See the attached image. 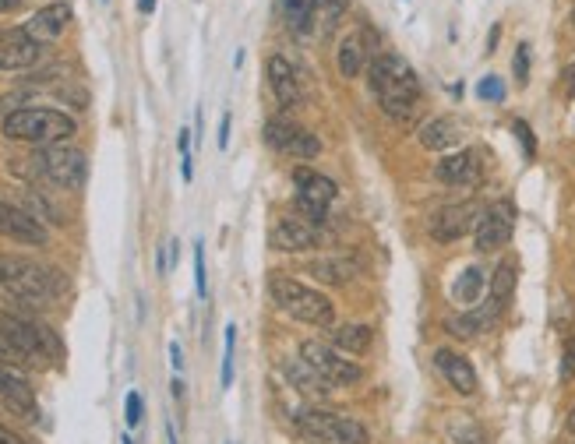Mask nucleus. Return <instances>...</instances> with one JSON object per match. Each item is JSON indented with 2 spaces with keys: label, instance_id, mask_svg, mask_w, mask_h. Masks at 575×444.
I'll return each instance as SVG.
<instances>
[{
  "label": "nucleus",
  "instance_id": "1",
  "mask_svg": "<svg viewBox=\"0 0 575 444\" xmlns=\"http://www.w3.org/2000/svg\"><path fill=\"white\" fill-rule=\"evenodd\" d=\"M367 85L378 99L381 113L396 124H413L420 113V78L413 64L399 53H378L367 64Z\"/></svg>",
  "mask_w": 575,
  "mask_h": 444
},
{
  "label": "nucleus",
  "instance_id": "2",
  "mask_svg": "<svg viewBox=\"0 0 575 444\" xmlns=\"http://www.w3.org/2000/svg\"><path fill=\"white\" fill-rule=\"evenodd\" d=\"M0 289L25 307H50L64 293V279H60V272L43 268L39 261L0 254Z\"/></svg>",
  "mask_w": 575,
  "mask_h": 444
},
{
  "label": "nucleus",
  "instance_id": "3",
  "mask_svg": "<svg viewBox=\"0 0 575 444\" xmlns=\"http://www.w3.org/2000/svg\"><path fill=\"white\" fill-rule=\"evenodd\" d=\"M4 138L8 141H22V145H64L71 134L78 131L75 117L60 110H43V106H29V110H11L0 124Z\"/></svg>",
  "mask_w": 575,
  "mask_h": 444
},
{
  "label": "nucleus",
  "instance_id": "4",
  "mask_svg": "<svg viewBox=\"0 0 575 444\" xmlns=\"http://www.w3.org/2000/svg\"><path fill=\"white\" fill-rule=\"evenodd\" d=\"M269 296L279 311L290 314V318L300 321V325H318V328L336 325V307H332L329 296L318 293V289H311V286H304V282L290 279V275L272 272Z\"/></svg>",
  "mask_w": 575,
  "mask_h": 444
},
{
  "label": "nucleus",
  "instance_id": "5",
  "mask_svg": "<svg viewBox=\"0 0 575 444\" xmlns=\"http://www.w3.org/2000/svg\"><path fill=\"white\" fill-rule=\"evenodd\" d=\"M15 173H25V177H36V180H46L53 187H75L85 184V173H89V159L85 152L71 145H46V148H36V156L32 159H15L11 166Z\"/></svg>",
  "mask_w": 575,
  "mask_h": 444
},
{
  "label": "nucleus",
  "instance_id": "6",
  "mask_svg": "<svg viewBox=\"0 0 575 444\" xmlns=\"http://www.w3.org/2000/svg\"><path fill=\"white\" fill-rule=\"evenodd\" d=\"M0 339L8 342L25 363H43V360H60L64 346L60 339L39 321H29L22 314L0 311Z\"/></svg>",
  "mask_w": 575,
  "mask_h": 444
},
{
  "label": "nucleus",
  "instance_id": "7",
  "mask_svg": "<svg viewBox=\"0 0 575 444\" xmlns=\"http://www.w3.org/2000/svg\"><path fill=\"white\" fill-rule=\"evenodd\" d=\"M297 430L304 441L311 444H367L371 434L360 420L343 413H329V409H304L297 413Z\"/></svg>",
  "mask_w": 575,
  "mask_h": 444
},
{
  "label": "nucleus",
  "instance_id": "8",
  "mask_svg": "<svg viewBox=\"0 0 575 444\" xmlns=\"http://www.w3.org/2000/svg\"><path fill=\"white\" fill-rule=\"evenodd\" d=\"M300 360L311 363L332 388H346V385H357L360 381V367L353 360H343L339 349H332L329 342H318V339H307L300 346Z\"/></svg>",
  "mask_w": 575,
  "mask_h": 444
},
{
  "label": "nucleus",
  "instance_id": "9",
  "mask_svg": "<svg viewBox=\"0 0 575 444\" xmlns=\"http://www.w3.org/2000/svg\"><path fill=\"white\" fill-rule=\"evenodd\" d=\"M293 184H297L300 215L318 226V222L325 219V212H329V205L336 201V184H332L329 177H322V173L307 170V166H297V170H293Z\"/></svg>",
  "mask_w": 575,
  "mask_h": 444
},
{
  "label": "nucleus",
  "instance_id": "10",
  "mask_svg": "<svg viewBox=\"0 0 575 444\" xmlns=\"http://www.w3.org/2000/svg\"><path fill=\"white\" fill-rule=\"evenodd\" d=\"M512 226H516V212L508 201H494V205L480 208L477 215V226H473V244L477 251H498V247L508 244L512 237Z\"/></svg>",
  "mask_w": 575,
  "mask_h": 444
},
{
  "label": "nucleus",
  "instance_id": "11",
  "mask_svg": "<svg viewBox=\"0 0 575 444\" xmlns=\"http://www.w3.org/2000/svg\"><path fill=\"white\" fill-rule=\"evenodd\" d=\"M269 244L283 254H304L322 244V233H318V226L307 222L304 215H283V219L272 226Z\"/></svg>",
  "mask_w": 575,
  "mask_h": 444
},
{
  "label": "nucleus",
  "instance_id": "12",
  "mask_svg": "<svg viewBox=\"0 0 575 444\" xmlns=\"http://www.w3.org/2000/svg\"><path fill=\"white\" fill-rule=\"evenodd\" d=\"M477 215H480V208L473 205V201L445 205V208H438V212L431 215L427 233H431V240H438V244H452V240L466 237V233L477 226Z\"/></svg>",
  "mask_w": 575,
  "mask_h": 444
},
{
  "label": "nucleus",
  "instance_id": "13",
  "mask_svg": "<svg viewBox=\"0 0 575 444\" xmlns=\"http://www.w3.org/2000/svg\"><path fill=\"white\" fill-rule=\"evenodd\" d=\"M43 57H46V43L32 39L25 29L8 32V36L0 39V71H8V74L32 71Z\"/></svg>",
  "mask_w": 575,
  "mask_h": 444
},
{
  "label": "nucleus",
  "instance_id": "14",
  "mask_svg": "<svg viewBox=\"0 0 575 444\" xmlns=\"http://www.w3.org/2000/svg\"><path fill=\"white\" fill-rule=\"evenodd\" d=\"M0 402H4L15 416H22V420H29V423L39 420V406H36V395H32L29 381L4 360H0Z\"/></svg>",
  "mask_w": 575,
  "mask_h": 444
},
{
  "label": "nucleus",
  "instance_id": "15",
  "mask_svg": "<svg viewBox=\"0 0 575 444\" xmlns=\"http://www.w3.org/2000/svg\"><path fill=\"white\" fill-rule=\"evenodd\" d=\"M0 237L39 247V244H46V226L32 212H25L22 205L0 201Z\"/></svg>",
  "mask_w": 575,
  "mask_h": 444
},
{
  "label": "nucleus",
  "instance_id": "16",
  "mask_svg": "<svg viewBox=\"0 0 575 444\" xmlns=\"http://www.w3.org/2000/svg\"><path fill=\"white\" fill-rule=\"evenodd\" d=\"M434 177L445 187H477L480 184V156L477 152H452L441 156V163L434 166Z\"/></svg>",
  "mask_w": 575,
  "mask_h": 444
},
{
  "label": "nucleus",
  "instance_id": "17",
  "mask_svg": "<svg viewBox=\"0 0 575 444\" xmlns=\"http://www.w3.org/2000/svg\"><path fill=\"white\" fill-rule=\"evenodd\" d=\"M71 25V4L68 0H53L46 8H39L36 15L25 22V32L39 43H53L57 36H64Z\"/></svg>",
  "mask_w": 575,
  "mask_h": 444
},
{
  "label": "nucleus",
  "instance_id": "18",
  "mask_svg": "<svg viewBox=\"0 0 575 444\" xmlns=\"http://www.w3.org/2000/svg\"><path fill=\"white\" fill-rule=\"evenodd\" d=\"M265 74H269V89L276 96V103L283 110H293L300 103V78L293 71V64L283 57V53H272L269 64H265Z\"/></svg>",
  "mask_w": 575,
  "mask_h": 444
},
{
  "label": "nucleus",
  "instance_id": "19",
  "mask_svg": "<svg viewBox=\"0 0 575 444\" xmlns=\"http://www.w3.org/2000/svg\"><path fill=\"white\" fill-rule=\"evenodd\" d=\"M501 311H505V307H501L498 300H487V304L473 307V311L449 318V332L456 335V339H477V335L491 332V328L498 325Z\"/></svg>",
  "mask_w": 575,
  "mask_h": 444
},
{
  "label": "nucleus",
  "instance_id": "20",
  "mask_svg": "<svg viewBox=\"0 0 575 444\" xmlns=\"http://www.w3.org/2000/svg\"><path fill=\"white\" fill-rule=\"evenodd\" d=\"M434 367L441 370V378L449 381L459 395H473L477 392V370L466 356H459L456 349H438L434 353Z\"/></svg>",
  "mask_w": 575,
  "mask_h": 444
},
{
  "label": "nucleus",
  "instance_id": "21",
  "mask_svg": "<svg viewBox=\"0 0 575 444\" xmlns=\"http://www.w3.org/2000/svg\"><path fill=\"white\" fill-rule=\"evenodd\" d=\"M283 374H286V381L297 388V392L314 395V399H325V395L332 392L329 381H325L307 360H283Z\"/></svg>",
  "mask_w": 575,
  "mask_h": 444
},
{
  "label": "nucleus",
  "instance_id": "22",
  "mask_svg": "<svg viewBox=\"0 0 575 444\" xmlns=\"http://www.w3.org/2000/svg\"><path fill=\"white\" fill-rule=\"evenodd\" d=\"M417 138H420V145L427 148V152H449V148H456L459 145V124L452 117H434V120H427L424 127L417 131Z\"/></svg>",
  "mask_w": 575,
  "mask_h": 444
},
{
  "label": "nucleus",
  "instance_id": "23",
  "mask_svg": "<svg viewBox=\"0 0 575 444\" xmlns=\"http://www.w3.org/2000/svg\"><path fill=\"white\" fill-rule=\"evenodd\" d=\"M304 272L311 275L314 282H322V286H346V282L357 275V268H353V261H346V258H314V261H307L304 265Z\"/></svg>",
  "mask_w": 575,
  "mask_h": 444
},
{
  "label": "nucleus",
  "instance_id": "24",
  "mask_svg": "<svg viewBox=\"0 0 575 444\" xmlns=\"http://www.w3.org/2000/svg\"><path fill=\"white\" fill-rule=\"evenodd\" d=\"M371 60V50H367V39L364 36H346L343 46H339V71L343 78H360Z\"/></svg>",
  "mask_w": 575,
  "mask_h": 444
},
{
  "label": "nucleus",
  "instance_id": "25",
  "mask_svg": "<svg viewBox=\"0 0 575 444\" xmlns=\"http://www.w3.org/2000/svg\"><path fill=\"white\" fill-rule=\"evenodd\" d=\"M371 339H374V332L367 325L332 328V342H336L339 349H346V353H367V349H371Z\"/></svg>",
  "mask_w": 575,
  "mask_h": 444
},
{
  "label": "nucleus",
  "instance_id": "26",
  "mask_svg": "<svg viewBox=\"0 0 575 444\" xmlns=\"http://www.w3.org/2000/svg\"><path fill=\"white\" fill-rule=\"evenodd\" d=\"M484 268H477V265H470L463 275L456 279V286H452V296H456L459 304H477L480 300V293H484Z\"/></svg>",
  "mask_w": 575,
  "mask_h": 444
},
{
  "label": "nucleus",
  "instance_id": "27",
  "mask_svg": "<svg viewBox=\"0 0 575 444\" xmlns=\"http://www.w3.org/2000/svg\"><path fill=\"white\" fill-rule=\"evenodd\" d=\"M283 4V15L290 22L293 32H307L314 22V11H318V0H279Z\"/></svg>",
  "mask_w": 575,
  "mask_h": 444
},
{
  "label": "nucleus",
  "instance_id": "28",
  "mask_svg": "<svg viewBox=\"0 0 575 444\" xmlns=\"http://www.w3.org/2000/svg\"><path fill=\"white\" fill-rule=\"evenodd\" d=\"M300 127L297 124H290L286 117H276V120H269L265 124V145H272L276 152H290V145H293V134H297Z\"/></svg>",
  "mask_w": 575,
  "mask_h": 444
},
{
  "label": "nucleus",
  "instance_id": "29",
  "mask_svg": "<svg viewBox=\"0 0 575 444\" xmlns=\"http://www.w3.org/2000/svg\"><path fill=\"white\" fill-rule=\"evenodd\" d=\"M449 434H452V441H456V444H491L484 430H480V423L470 420V416H452Z\"/></svg>",
  "mask_w": 575,
  "mask_h": 444
},
{
  "label": "nucleus",
  "instance_id": "30",
  "mask_svg": "<svg viewBox=\"0 0 575 444\" xmlns=\"http://www.w3.org/2000/svg\"><path fill=\"white\" fill-rule=\"evenodd\" d=\"M512 289H516V268L505 261V265H498V272H494V279H491V300H498V304L505 307Z\"/></svg>",
  "mask_w": 575,
  "mask_h": 444
},
{
  "label": "nucleus",
  "instance_id": "31",
  "mask_svg": "<svg viewBox=\"0 0 575 444\" xmlns=\"http://www.w3.org/2000/svg\"><path fill=\"white\" fill-rule=\"evenodd\" d=\"M318 152H322L318 138H314L311 131H304V127H300V131L293 134V145H290V152H286V156H293V159H300V163H307V159H314Z\"/></svg>",
  "mask_w": 575,
  "mask_h": 444
},
{
  "label": "nucleus",
  "instance_id": "32",
  "mask_svg": "<svg viewBox=\"0 0 575 444\" xmlns=\"http://www.w3.org/2000/svg\"><path fill=\"white\" fill-rule=\"evenodd\" d=\"M233 346H237V325H226V346H223V374H219V381H223V388L233 385Z\"/></svg>",
  "mask_w": 575,
  "mask_h": 444
},
{
  "label": "nucleus",
  "instance_id": "33",
  "mask_svg": "<svg viewBox=\"0 0 575 444\" xmlns=\"http://www.w3.org/2000/svg\"><path fill=\"white\" fill-rule=\"evenodd\" d=\"M477 96L487 99V103H501V99H505V82H501L498 74H487V78H480Z\"/></svg>",
  "mask_w": 575,
  "mask_h": 444
},
{
  "label": "nucleus",
  "instance_id": "34",
  "mask_svg": "<svg viewBox=\"0 0 575 444\" xmlns=\"http://www.w3.org/2000/svg\"><path fill=\"white\" fill-rule=\"evenodd\" d=\"M318 8L325 15V29L332 32L339 25V18H343V11L350 8V0H318Z\"/></svg>",
  "mask_w": 575,
  "mask_h": 444
},
{
  "label": "nucleus",
  "instance_id": "35",
  "mask_svg": "<svg viewBox=\"0 0 575 444\" xmlns=\"http://www.w3.org/2000/svg\"><path fill=\"white\" fill-rule=\"evenodd\" d=\"M195 289H198V296L209 293V275H205V244H202V240H195Z\"/></svg>",
  "mask_w": 575,
  "mask_h": 444
},
{
  "label": "nucleus",
  "instance_id": "36",
  "mask_svg": "<svg viewBox=\"0 0 575 444\" xmlns=\"http://www.w3.org/2000/svg\"><path fill=\"white\" fill-rule=\"evenodd\" d=\"M142 413H145L142 395H138V392H127V399H124V420H127V427H138V423H142Z\"/></svg>",
  "mask_w": 575,
  "mask_h": 444
},
{
  "label": "nucleus",
  "instance_id": "37",
  "mask_svg": "<svg viewBox=\"0 0 575 444\" xmlns=\"http://www.w3.org/2000/svg\"><path fill=\"white\" fill-rule=\"evenodd\" d=\"M512 71H516V82H519V85L530 82V46H526V43L516 46V60H512Z\"/></svg>",
  "mask_w": 575,
  "mask_h": 444
},
{
  "label": "nucleus",
  "instance_id": "38",
  "mask_svg": "<svg viewBox=\"0 0 575 444\" xmlns=\"http://www.w3.org/2000/svg\"><path fill=\"white\" fill-rule=\"evenodd\" d=\"M516 134H519V141H523V148H526V156H533L537 152V141H533V131H530V124L526 120H516Z\"/></svg>",
  "mask_w": 575,
  "mask_h": 444
},
{
  "label": "nucleus",
  "instance_id": "39",
  "mask_svg": "<svg viewBox=\"0 0 575 444\" xmlns=\"http://www.w3.org/2000/svg\"><path fill=\"white\" fill-rule=\"evenodd\" d=\"M0 360H4V363H11V367H15V363H25L22 356H18L15 349H11V346H8V342H4V339H0Z\"/></svg>",
  "mask_w": 575,
  "mask_h": 444
},
{
  "label": "nucleus",
  "instance_id": "40",
  "mask_svg": "<svg viewBox=\"0 0 575 444\" xmlns=\"http://www.w3.org/2000/svg\"><path fill=\"white\" fill-rule=\"evenodd\" d=\"M177 148H180V159L191 156V131H187V127H180V134H177Z\"/></svg>",
  "mask_w": 575,
  "mask_h": 444
},
{
  "label": "nucleus",
  "instance_id": "41",
  "mask_svg": "<svg viewBox=\"0 0 575 444\" xmlns=\"http://www.w3.org/2000/svg\"><path fill=\"white\" fill-rule=\"evenodd\" d=\"M230 145V113H223V120H219V148Z\"/></svg>",
  "mask_w": 575,
  "mask_h": 444
},
{
  "label": "nucleus",
  "instance_id": "42",
  "mask_svg": "<svg viewBox=\"0 0 575 444\" xmlns=\"http://www.w3.org/2000/svg\"><path fill=\"white\" fill-rule=\"evenodd\" d=\"M170 360H173V370H184V353H180V342H170Z\"/></svg>",
  "mask_w": 575,
  "mask_h": 444
},
{
  "label": "nucleus",
  "instance_id": "43",
  "mask_svg": "<svg viewBox=\"0 0 575 444\" xmlns=\"http://www.w3.org/2000/svg\"><path fill=\"white\" fill-rule=\"evenodd\" d=\"M0 444H25V441L11 427H4V423H0Z\"/></svg>",
  "mask_w": 575,
  "mask_h": 444
},
{
  "label": "nucleus",
  "instance_id": "44",
  "mask_svg": "<svg viewBox=\"0 0 575 444\" xmlns=\"http://www.w3.org/2000/svg\"><path fill=\"white\" fill-rule=\"evenodd\" d=\"M22 4L25 0H0V15H11V11H18Z\"/></svg>",
  "mask_w": 575,
  "mask_h": 444
},
{
  "label": "nucleus",
  "instance_id": "45",
  "mask_svg": "<svg viewBox=\"0 0 575 444\" xmlns=\"http://www.w3.org/2000/svg\"><path fill=\"white\" fill-rule=\"evenodd\" d=\"M498 36H501V29H498V25H494L491 36H487V53H494V46H498Z\"/></svg>",
  "mask_w": 575,
  "mask_h": 444
},
{
  "label": "nucleus",
  "instance_id": "46",
  "mask_svg": "<svg viewBox=\"0 0 575 444\" xmlns=\"http://www.w3.org/2000/svg\"><path fill=\"white\" fill-rule=\"evenodd\" d=\"M138 11H142V15H152V11H156V0H138Z\"/></svg>",
  "mask_w": 575,
  "mask_h": 444
},
{
  "label": "nucleus",
  "instance_id": "47",
  "mask_svg": "<svg viewBox=\"0 0 575 444\" xmlns=\"http://www.w3.org/2000/svg\"><path fill=\"white\" fill-rule=\"evenodd\" d=\"M170 388H173V399H177V402L184 399V381H180V378H173V385H170Z\"/></svg>",
  "mask_w": 575,
  "mask_h": 444
},
{
  "label": "nucleus",
  "instance_id": "48",
  "mask_svg": "<svg viewBox=\"0 0 575 444\" xmlns=\"http://www.w3.org/2000/svg\"><path fill=\"white\" fill-rule=\"evenodd\" d=\"M166 444H177V430H173V423H166Z\"/></svg>",
  "mask_w": 575,
  "mask_h": 444
},
{
  "label": "nucleus",
  "instance_id": "49",
  "mask_svg": "<svg viewBox=\"0 0 575 444\" xmlns=\"http://www.w3.org/2000/svg\"><path fill=\"white\" fill-rule=\"evenodd\" d=\"M568 360H572V363L565 367V374H572V367H575V342H572V349H568Z\"/></svg>",
  "mask_w": 575,
  "mask_h": 444
},
{
  "label": "nucleus",
  "instance_id": "50",
  "mask_svg": "<svg viewBox=\"0 0 575 444\" xmlns=\"http://www.w3.org/2000/svg\"><path fill=\"white\" fill-rule=\"evenodd\" d=\"M568 430L575 434V409H572V416H568Z\"/></svg>",
  "mask_w": 575,
  "mask_h": 444
},
{
  "label": "nucleus",
  "instance_id": "51",
  "mask_svg": "<svg viewBox=\"0 0 575 444\" xmlns=\"http://www.w3.org/2000/svg\"><path fill=\"white\" fill-rule=\"evenodd\" d=\"M124 444H135V441H131V437H124Z\"/></svg>",
  "mask_w": 575,
  "mask_h": 444
},
{
  "label": "nucleus",
  "instance_id": "52",
  "mask_svg": "<svg viewBox=\"0 0 575 444\" xmlns=\"http://www.w3.org/2000/svg\"><path fill=\"white\" fill-rule=\"evenodd\" d=\"M572 22H575V8H572Z\"/></svg>",
  "mask_w": 575,
  "mask_h": 444
}]
</instances>
